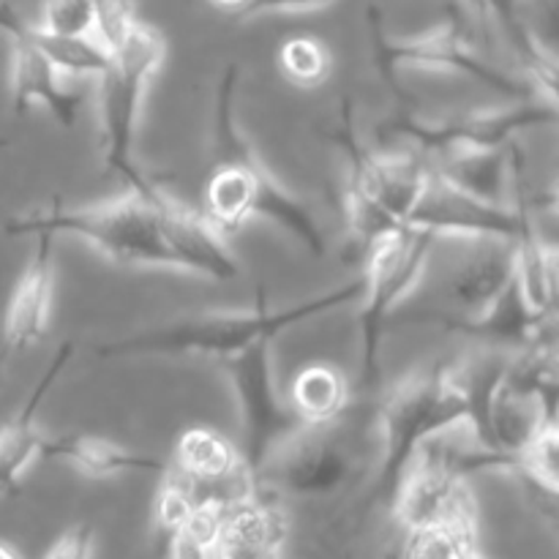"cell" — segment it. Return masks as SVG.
<instances>
[{
    "instance_id": "cell-1",
    "label": "cell",
    "mask_w": 559,
    "mask_h": 559,
    "mask_svg": "<svg viewBox=\"0 0 559 559\" xmlns=\"http://www.w3.org/2000/svg\"><path fill=\"white\" fill-rule=\"evenodd\" d=\"M9 238L22 235H71L102 251L115 265L169 267L207 282H233L240 265L224 233L205 211L183 205L156 183L129 189L93 205H55L22 213L3 224Z\"/></svg>"
},
{
    "instance_id": "cell-2",
    "label": "cell",
    "mask_w": 559,
    "mask_h": 559,
    "mask_svg": "<svg viewBox=\"0 0 559 559\" xmlns=\"http://www.w3.org/2000/svg\"><path fill=\"white\" fill-rule=\"evenodd\" d=\"M238 66H227L213 98V164L205 186V213L222 233L265 218L304 246L311 257L328 254V238L314 211L295 197L260 156L238 120Z\"/></svg>"
},
{
    "instance_id": "cell-3",
    "label": "cell",
    "mask_w": 559,
    "mask_h": 559,
    "mask_svg": "<svg viewBox=\"0 0 559 559\" xmlns=\"http://www.w3.org/2000/svg\"><path fill=\"white\" fill-rule=\"evenodd\" d=\"M364 298V278L333 287L314 298L298 300L284 309L254 306L249 311H222V314H194L180 317L167 325L147 328L131 336L109 342L98 349L102 358H173V355H191V358L227 360L233 355L246 353L262 342H276L293 328L317 320L322 314L342 309Z\"/></svg>"
},
{
    "instance_id": "cell-4",
    "label": "cell",
    "mask_w": 559,
    "mask_h": 559,
    "mask_svg": "<svg viewBox=\"0 0 559 559\" xmlns=\"http://www.w3.org/2000/svg\"><path fill=\"white\" fill-rule=\"evenodd\" d=\"M469 420L459 364H435L404 374L380 407V464L366 506H391L420 448Z\"/></svg>"
},
{
    "instance_id": "cell-5",
    "label": "cell",
    "mask_w": 559,
    "mask_h": 559,
    "mask_svg": "<svg viewBox=\"0 0 559 559\" xmlns=\"http://www.w3.org/2000/svg\"><path fill=\"white\" fill-rule=\"evenodd\" d=\"M331 140L342 151L347 167L344 211H347L349 233L369 251V246L377 243L382 235L407 227L429 189L435 169L426 167L413 153H399V156L371 153L355 131L353 107L347 98Z\"/></svg>"
},
{
    "instance_id": "cell-6",
    "label": "cell",
    "mask_w": 559,
    "mask_h": 559,
    "mask_svg": "<svg viewBox=\"0 0 559 559\" xmlns=\"http://www.w3.org/2000/svg\"><path fill=\"white\" fill-rule=\"evenodd\" d=\"M167 58V38L156 27L134 20L112 49V63L98 76L104 167L123 178L129 189L153 183L136 164V131L142 104L156 71Z\"/></svg>"
},
{
    "instance_id": "cell-7",
    "label": "cell",
    "mask_w": 559,
    "mask_h": 559,
    "mask_svg": "<svg viewBox=\"0 0 559 559\" xmlns=\"http://www.w3.org/2000/svg\"><path fill=\"white\" fill-rule=\"evenodd\" d=\"M437 235L413 224L382 235L366 251L364 298H360V385L374 388L380 380V347L393 311L418 287L429 265Z\"/></svg>"
},
{
    "instance_id": "cell-8",
    "label": "cell",
    "mask_w": 559,
    "mask_h": 559,
    "mask_svg": "<svg viewBox=\"0 0 559 559\" xmlns=\"http://www.w3.org/2000/svg\"><path fill=\"white\" fill-rule=\"evenodd\" d=\"M273 342H262L246 353L233 355L222 360V369L227 374L229 388L235 393L243 426V456L246 478L251 489L260 495L262 478L273 459L284 451L287 442H293L300 431L309 426L298 418L289 399L278 393L273 380Z\"/></svg>"
},
{
    "instance_id": "cell-9",
    "label": "cell",
    "mask_w": 559,
    "mask_h": 559,
    "mask_svg": "<svg viewBox=\"0 0 559 559\" xmlns=\"http://www.w3.org/2000/svg\"><path fill=\"white\" fill-rule=\"evenodd\" d=\"M366 16H369L371 27V55H374L377 69L385 74V80H391L404 69L451 71V74H462L478 85L491 87V91L502 93L513 102L538 98L533 82L508 74L506 69L486 60L473 44L469 33L464 31L462 22L448 20L431 31L418 33V36H391L374 9Z\"/></svg>"
},
{
    "instance_id": "cell-10",
    "label": "cell",
    "mask_w": 559,
    "mask_h": 559,
    "mask_svg": "<svg viewBox=\"0 0 559 559\" xmlns=\"http://www.w3.org/2000/svg\"><path fill=\"white\" fill-rule=\"evenodd\" d=\"M522 162L524 156H519L511 202L478 200V197L464 194V191L442 183L431 173L429 189L415 207L409 224L418 229H429L437 238L451 235V238L469 240H506V243L519 246L524 238L540 229L535 222L533 200L524 191Z\"/></svg>"
},
{
    "instance_id": "cell-11",
    "label": "cell",
    "mask_w": 559,
    "mask_h": 559,
    "mask_svg": "<svg viewBox=\"0 0 559 559\" xmlns=\"http://www.w3.org/2000/svg\"><path fill=\"white\" fill-rule=\"evenodd\" d=\"M559 123V109L546 98H519L508 107L453 115L445 120L402 118L391 123L396 134L407 136L424 153L451 156L467 151H497L516 142L519 134L538 126Z\"/></svg>"
},
{
    "instance_id": "cell-12",
    "label": "cell",
    "mask_w": 559,
    "mask_h": 559,
    "mask_svg": "<svg viewBox=\"0 0 559 559\" xmlns=\"http://www.w3.org/2000/svg\"><path fill=\"white\" fill-rule=\"evenodd\" d=\"M391 511L404 533L440 524L478 522V502L469 491V478L459 475L429 451H420L409 473L404 475Z\"/></svg>"
},
{
    "instance_id": "cell-13",
    "label": "cell",
    "mask_w": 559,
    "mask_h": 559,
    "mask_svg": "<svg viewBox=\"0 0 559 559\" xmlns=\"http://www.w3.org/2000/svg\"><path fill=\"white\" fill-rule=\"evenodd\" d=\"M0 31L11 38V107L16 115L41 104L63 129H71L80 109V93L63 85V71L31 38V25L11 5L0 3Z\"/></svg>"
},
{
    "instance_id": "cell-14",
    "label": "cell",
    "mask_w": 559,
    "mask_h": 559,
    "mask_svg": "<svg viewBox=\"0 0 559 559\" xmlns=\"http://www.w3.org/2000/svg\"><path fill=\"white\" fill-rule=\"evenodd\" d=\"M349 473L353 459L328 435V429H306L273 459L262 484L271 480L284 495L317 500L342 489Z\"/></svg>"
},
{
    "instance_id": "cell-15",
    "label": "cell",
    "mask_w": 559,
    "mask_h": 559,
    "mask_svg": "<svg viewBox=\"0 0 559 559\" xmlns=\"http://www.w3.org/2000/svg\"><path fill=\"white\" fill-rule=\"evenodd\" d=\"M289 524L273 502L260 495L235 497L218 519L213 559H284Z\"/></svg>"
},
{
    "instance_id": "cell-16",
    "label": "cell",
    "mask_w": 559,
    "mask_h": 559,
    "mask_svg": "<svg viewBox=\"0 0 559 559\" xmlns=\"http://www.w3.org/2000/svg\"><path fill=\"white\" fill-rule=\"evenodd\" d=\"M55 235H36V249L25 273L16 282L14 295L5 309L3 325V353H25L36 347L49 328V311H52L55 293V260H52Z\"/></svg>"
},
{
    "instance_id": "cell-17",
    "label": "cell",
    "mask_w": 559,
    "mask_h": 559,
    "mask_svg": "<svg viewBox=\"0 0 559 559\" xmlns=\"http://www.w3.org/2000/svg\"><path fill=\"white\" fill-rule=\"evenodd\" d=\"M74 358V344L63 342L55 349L52 360L47 364L44 374L38 377V382L33 385L31 396L25 399V404L20 407V413L11 418V424H5L0 429V495H11L20 484L22 473L31 467L33 459L44 456V445H47V437L38 429L36 418L38 409H41L44 399L49 396V391L55 388V382L60 380V374L66 371V366Z\"/></svg>"
},
{
    "instance_id": "cell-18",
    "label": "cell",
    "mask_w": 559,
    "mask_h": 559,
    "mask_svg": "<svg viewBox=\"0 0 559 559\" xmlns=\"http://www.w3.org/2000/svg\"><path fill=\"white\" fill-rule=\"evenodd\" d=\"M516 282V246L506 240H478V251L459 265L448 282V300L456 317L473 320L489 311Z\"/></svg>"
},
{
    "instance_id": "cell-19",
    "label": "cell",
    "mask_w": 559,
    "mask_h": 559,
    "mask_svg": "<svg viewBox=\"0 0 559 559\" xmlns=\"http://www.w3.org/2000/svg\"><path fill=\"white\" fill-rule=\"evenodd\" d=\"M549 314L551 311L544 314V311H535L530 306V300L522 293V284L516 278L489 311L473 317V320L448 317V328L462 333V336L475 338L478 344H486L489 349L522 355L533 353Z\"/></svg>"
},
{
    "instance_id": "cell-20",
    "label": "cell",
    "mask_w": 559,
    "mask_h": 559,
    "mask_svg": "<svg viewBox=\"0 0 559 559\" xmlns=\"http://www.w3.org/2000/svg\"><path fill=\"white\" fill-rule=\"evenodd\" d=\"M175 469L189 480V486L194 489L197 497H235L218 491L222 486H249L243 469V456H240L238 448L227 440L218 431L205 429V426H197V429H186L180 435L178 445H175ZM254 491V489H251Z\"/></svg>"
},
{
    "instance_id": "cell-21",
    "label": "cell",
    "mask_w": 559,
    "mask_h": 559,
    "mask_svg": "<svg viewBox=\"0 0 559 559\" xmlns=\"http://www.w3.org/2000/svg\"><path fill=\"white\" fill-rule=\"evenodd\" d=\"M44 456L71 464V467L80 469L87 478L173 473V467L164 459H156L142 451H131V448L98 435L55 437V440H47V445H44Z\"/></svg>"
},
{
    "instance_id": "cell-22",
    "label": "cell",
    "mask_w": 559,
    "mask_h": 559,
    "mask_svg": "<svg viewBox=\"0 0 559 559\" xmlns=\"http://www.w3.org/2000/svg\"><path fill=\"white\" fill-rule=\"evenodd\" d=\"M522 156L516 142L497 151H467L451 153L437 162L435 175L442 183L473 194L486 202H511L508 191L513 189L516 178V162Z\"/></svg>"
},
{
    "instance_id": "cell-23",
    "label": "cell",
    "mask_w": 559,
    "mask_h": 559,
    "mask_svg": "<svg viewBox=\"0 0 559 559\" xmlns=\"http://www.w3.org/2000/svg\"><path fill=\"white\" fill-rule=\"evenodd\" d=\"M289 404L309 429H331L349 407V382L336 366L311 364L295 377Z\"/></svg>"
},
{
    "instance_id": "cell-24",
    "label": "cell",
    "mask_w": 559,
    "mask_h": 559,
    "mask_svg": "<svg viewBox=\"0 0 559 559\" xmlns=\"http://www.w3.org/2000/svg\"><path fill=\"white\" fill-rule=\"evenodd\" d=\"M227 502V497H197V508L189 522L162 533L167 559H213V540Z\"/></svg>"
},
{
    "instance_id": "cell-25",
    "label": "cell",
    "mask_w": 559,
    "mask_h": 559,
    "mask_svg": "<svg viewBox=\"0 0 559 559\" xmlns=\"http://www.w3.org/2000/svg\"><path fill=\"white\" fill-rule=\"evenodd\" d=\"M31 38L47 52V58L63 74L93 76V80H98L109 69V63H112V52L98 38L55 36V33L41 31L38 25H31Z\"/></svg>"
},
{
    "instance_id": "cell-26",
    "label": "cell",
    "mask_w": 559,
    "mask_h": 559,
    "mask_svg": "<svg viewBox=\"0 0 559 559\" xmlns=\"http://www.w3.org/2000/svg\"><path fill=\"white\" fill-rule=\"evenodd\" d=\"M404 559H484L475 524H442V527L407 533Z\"/></svg>"
},
{
    "instance_id": "cell-27",
    "label": "cell",
    "mask_w": 559,
    "mask_h": 559,
    "mask_svg": "<svg viewBox=\"0 0 559 559\" xmlns=\"http://www.w3.org/2000/svg\"><path fill=\"white\" fill-rule=\"evenodd\" d=\"M278 66L295 85L314 87L331 74V52L311 36H295L278 49Z\"/></svg>"
},
{
    "instance_id": "cell-28",
    "label": "cell",
    "mask_w": 559,
    "mask_h": 559,
    "mask_svg": "<svg viewBox=\"0 0 559 559\" xmlns=\"http://www.w3.org/2000/svg\"><path fill=\"white\" fill-rule=\"evenodd\" d=\"M98 22H102L98 0H44L38 27L55 36L98 38Z\"/></svg>"
},
{
    "instance_id": "cell-29",
    "label": "cell",
    "mask_w": 559,
    "mask_h": 559,
    "mask_svg": "<svg viewBox=\"0 0 559 559\" xmlns=\"http://www.w3.org/2000/svg\"><path fill=\"white\" fill-rule=\"evenodd\" d=\"M516 473L527 475L546 489L559 491V420L540 431L538 440L527 448V453L519 462Z\"/></svg>"
},
{
    "instance_id": "cell-30",
    "label": "cell",
    "mask_w": 559,
    "mask_h": 559,
    "mask_svg": "<svg viewBox=\"0 0 559 559\" xmlns=\"http://www.w3.org/2000/svg\"><path fill=\"white\" fill-rule=\"evenodd\" d=\"M93 546H96V530L91 522H80L55 540L44 559H91Z\"/></svg>"
},
{
    "instance_id": "cell-31",
    "label": "cell",
    "mask_w": 559,
    "mask_h": 559,
    "mask_svg": "<svg viewBox=\"0 0 559 559\" xmlns=\"http://www.w3.org/2000/svg\"><path fill=\"white\" fill-rule=\"evenodd\" d=\"M331 3H336V0H251L240 20H254V16L267 14H309V11L328 9Z\"/></svg>"
},
{
    "instance_id": "cell-32",
    "label": "cell",
    "mask_w": 559,
    "mask_h": 559,
    "mask_svg": "<svg viewBox=\"0 0 559 559\" xmlns=\"http://www.w3.org/2000/svg\"><path fill=\"white\" fill-rule=\"evenodd\" d=\"M516 478H519V484H522L527 500L533 502L535 511L540 513V519H544V522L555 530V535L559 538V491H551V489H546V486L535 484V480L527 478V475L516 473Z\"/></svg>"
},
{
    "instance_id": "cell-33",
    "label": "cell",
    "mask_w": 559,
    "mask_h": 559,
    "mask_svg": "<svg viewBox=\"0 0 559 559\" xmlns=\"http://www.w3.org/2000/svg\"><path fill=\"white\" fill-rule=\"evenodd\" d=\"M535 38L559 58V0H549L544 9V25L533 27Z\"/></svg>"
},
{
    "instance_id": "cell-34",
    "label": "cell",
    "mask_w": 559,
    "mask_h": 559,
    "mask_svg": "<svg viewBox=\"0 0 559 559\" xmlns=\"http://www.w3.org/2000/svg\"><path fill=\"white\" fill-rule=\"evenodd\" d=\"M211 3H216L218 9H224V11H233L235 16H240V14H243L246 9H249V5H251V0H211Z\"/></svg>"
},
{
    "instance_id": "cell-35",
    "label": "cell",
    "mask_w": 559,
    "mask_h": 559,
    "mask_svg": "<svg viewBox=\"0 0 559 559\" xmlns=\"http://www.w3.org/2000/svg\"><path fill=\"white\" fill-rule=\"evenodd\" d=\"M0 559H20V555H16V551L11 549V546L0 544Z\"/></svg>"
},
{
    "instance_id": "cell-36",
    "label": "cell",
    "mask_w": 559,
    "mask_h": 559,
    "mask_svg": "<svg viewBox=\"0 0 559 559\" xmlns=\"http://www.w3.org/2000/svg\"><path fill=\"white\" fill-rule=\"evenodd\" d=\"M5 358H9V355L0 353V385H3V366H5Z\"/></svg>"
},
{
    "instance_id": "cell-37",
    "label": "cell",
    "mask_w": 559,
    "mask_h": 559,
    "mask_svg": "<svg viewBox=\"0 0 559 559\" xmlns=\"http://www.w3.org/2000/svg\"><path fill=\"white\" fill-rule=\"evenodd\" d=\"M557 289H559V249H557Z\"/></svg>"
}]
</instances>
